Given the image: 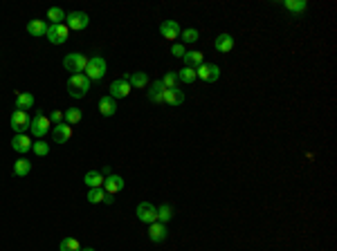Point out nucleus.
I'll use <instances>...</instances> for the list:
<instances>
[{"mask_svg":"<svg viewBox=\"0 0 337 251\" xmlns=\"http://www.w3.org/2000/svg\"><path fill=\"white\" fill-rule=\"evenodd\" d=\"M90 90V79L86 74H72L68 79V92L72 99H83Z\"/></svg>","mask_w":337,"mask_h":251,"instance_id":"1","label":"nucleus"},{"mask_svg":"<svg viewBox=\"0 0 337 251\" xmlns=\"http://www.w3.org/2000/svg\"><path fill=\"white\" fill-rule=\"evenodd\" d=\"M108 72V65H106V58L103 56H93L88 58V65H86V77L90 79V83L93 81H101L103 77H106Z\"/></svg>","mask_w":337,"mask_h":251,"instance_id":"2","label":"nucleus"},{"mask_svg":"<svg viewBox=\"0 0 337 251\" xmlns=\"http://www.w3.org/2000/svg\"><path fill=\"white\" fill-rule=\"evenodd\" d=\"M49 117L45 115V112H36V117H32V121H30V132H32V137H36V139H43L45 135L49 132Z\"/></svg>","mask_w":337,"mask_h":251,"instance_id":"3","label":"nucleus"},{"mask_svg":"<svg viewBox=\"0 0 337 251\" xmlns=\"http://www.w3.org/2000/svg\"><path fill=\"white\" fill-rule=\"evenodd\" d=\"M86 65H88V56L86 54L72 52V54H65L63 58V68L72 74H83L86 72Z\"/></svg>","mask_w":337,"mask_h":251,"instance_id":"4","label":"nucleus"},{"mask_svg":"<svg viewBox=\"0 0 337 251\" xmlns=\"http://www.w3.org/2000/svg\"><path fill=\"white\" fill-rule=\"evenodd\" d=\"M70 36V29L65 23L61 25H48V32H45V39L49 41L52 45H63Z\"/></svg>","mask_w":337,"mask_h":251,"instance_id":"5","label":"nucleus"},{"mask_svg":"<svg viewBox=\"0 0 337 251\" xmlns=\"http://www.w3.org/2000/svg\"><path fill=\"white\" fill-rule=\"evenodd\" d=\"M65 25L72 32H83V29L90 25V16L86 11H72V14H65Z\"/></svg>","mask_w":337,"mask_h":251,"instance_id":"6","label":"nucleus"},{"mask_svg":"<svg viewBox=\"0 0 337 251\" xmlns=\"http://www.w3.org/2000/svg\"><path fill=\"white\" fill-rule=\"evenodd\" d=\"M30 121H32V117L27 115L25 110H14L11 112V117H9V126L14 128L16 135H23V132L30 128Z\"/></svg>","mask_w":337,"mask_h":251,"instance_id":"7","label":"nucleus"},{"mask_svg":"<svg viewBox=\"0 0 337 251\" xmlns=\"http://www.w3.org/2000/svg\"><path fill=\"white\" fill-rule=\"evenodd\" d=\"M135 215L142 224H153L157 222V207H153L151 202H142V204H137Z\"/></svg>","mask_w":337,"mask_h":251,"instance_id":"8","label":"nucleus"},{"mask_svg":"<svg viewBox=\"0 0 337 251\" xmlns=\"http://www.w3.org/2000/svg\"><path fill=\"white\" fill-rule=\"evenodd\" d=\"M195 74H198V79H202L207 83H216L220 79V68L214 63H202L200 68H195Z\"/></svg>","mask_w":337,"mask_h":251,"instance_id":"9","label":"nucleus"},{"mask_svg":"<svg viewBox=\"0 0 337 251\" xmlns=\"http://www.w3.org/2000/svg\"><path fill=\"white\" fill-rule=\"evenodd\" d=\"M108 94H110L115 101L117 99H126L128 94H131V83L126 81V79H115V81L110 83V90H108Z\"/></svg>","mask_w":337,"mask_h":251,"instance_id":"10","label":"nucleus"},{"mask_svg":"<svg viewBox=\"0 0 337 251\" xmlns=\"http://www.w3.org/2000/svg\"><path fill=\"white\" fill-rule=\"evenodd\" d=\"M124 186H126V182H124V177L122 175H108L106 179H103V191H106L108 195H117V193H122L124 191Z\"/></svg>","mask_w":337,"mask_h":251,"instance_id":"11","label":"nucleus"},{"mask_svg":"<svg viewBox=\"0 0 337 251\" xmlns=\"http://www.w3.org/2000/svg\"><path fill=\"white\" fill-rule=\"evenodd\" d=\"M160 34L164 41H176L178 36H180V25L176 23V20H164V23L160 25Z\"/></svg>","mask_w":337,"mask_h":251,"instance_id":"12","label":"nucleus"},{"mask_svg":"<svg viewBox=\"0 0 337 251\" xmlns=\"http://www.w3.org/2000/svg\"><path fill=\"white\" fill-rule=\"evenodd\" d=\"M52 135H54V141L56 144H65V141L72 139V126L68 124H56L52 128Z\"/></svg>","mask_w":337,"mask_h":251,"instance_id":"13","label":"nucleus"},{"mask_svg":"<svg viewBox=\"0 0 337 251\" xmlns=\"http://www.w3.org/2000/svg\"><path fill=\"white\" fill-rule=\"evenodd\" d=\"M99 112H101L103 117H112L115 112H117V101L110 97V94H103L101 99H99Z\"/></svg>","mask_w":337,"mask_h":251,"instance_id":"14","label":"nucleus"},{"mask_svg":"<svg viewBox=\"0 0 337 251\" xmlns=\"http://www.w3.org/2000/svg\"><path fill=\"white\" fill-rule=\"evenodd\" d=\"M32 144H34V141H32L30 137L25 135V132H23V135H16L14 139H11V148H14L16 153H20V155L30 153V150H32Z\"/></svg>","mask_w":337,"mask_h":251,"instance_id":"15","label":"nucleus"},{"mask_svg":"<svg viewBox=\"0 0 337 251\" xmlns=\"http://www.w3.org/2000/svg\"><path fill=\"white\" fill-rule=\"evenodd\" d=\"M182 101H185V94L180 92V87L162 92V103H166V106H180Z\"/></svg>","mask_w":337,"mask_h":251,"instance_id":"16","label":"nucleus"},{"mask_svg":"<svg viewBox=\"0 0 337 251\" xmlns=\"http://www.w3.org/2000/svg\"><path fill=\"white\" fill-rule=\"evenodd\" d=\"M131 87H137V90H142V87L148 85V74L146 72H133V74H124Z\"/></svg>","mask_w":337,"mask_h":251,"instance_id":"17","label":"nucleus"},{"mask_svg":"<svg viewBox=\"0 0 337 251\" xmlns=\"http://www.w3.org/2000/svg\"><path fill=\"white\" fill-rule=\"evenodd\" d=\"M148 238H151V242H164L166 240V227L162 222L148 224Z\"/></svg>","mask_w":337,"mask_h":251,"instance_id":"18","label":"nucleus"},{"mask_svg":"<svg viewBox=\"0 0 337 251\" xmlns=\"http://www.w3.org/2000/svg\"><path fill=\"white\" fill-rule=\"evenodd\" d=\"M216 49H218L220 54H230L232 49H234V36H230V34L216 36Z\"/></svg>","mask_w":337,"mask_h":251,"instance_id":"19","label":"nucleus"},{"mask_svg":"<svg viewBox=\"0 0 337 251\" xmlns=\"http://www.w3.org/2000/svg\"><path fill=\"white\" fill-rule=\"evenodd\" d=\"M27 108H34V94H32V92H20V94H16V110L27 112Z\"/></svg>","mask_w":337,"mask_h":251,"instance_id":"20","label":"nucleus"},{"mask_svg":"<svg viewBox=\"0 0 337 251\" xmlns=\"http://www.w3.org/2000/svg\"><path fill=\"white\" fill-rule=\"evenodd\" d=\"M45 32H48V23L41 18H34L27 23V34L30 36H45Z\"/></svg>","mask_w":337,"mask_h":251,"instance_id":"21","label":"nucleus"},{"mask_svg":"<svg viewBox=\"0 0 337 251\" xmlns=\"http://www.w3.org/2000/svg\"><path fill=\"white\" fill-rule=\"evenodd\" d=\"M202 63H205V54L202 52H198V49H195V52H187L185 54V68H200Z\"/></svg>","mask_w":337,"mask_h":251,"instance_id":"22","label":"nucleus"},{"mask_svg":"<svg viewBox=\"0 0 337 251\" xmlns=\"http://www.w3.org/2000/svg\"><path fill=\"white\" fill-rule=\"evenodd\" d=\"M103 175L99 173V170H88L86 173V177H83V182H86V186L88 188H101L103 186Z\"/></svg>","mask_w":337,"mask_h":251,"instance_id":"23","label":"nucleus"},{"mask_svg":"<svg viewBox=\"0 0 337 251\" xmlns=\"http://www.w3.org/2000/svg\"><path fill=\"white\" fill-rule=\"evenodd\" d=\"M166 87L162 85V81H153L151 87H148V101L153 103H162V92H164Z\"/></svg>","mask_w":337,"mask_h":251,"instance_id":"24","label":"nucleus"},{"mask_svg":"<svg viewBox=\"0 0 337 251\" xmlns=\"http://www.w3.org/2000/svg\"><path fill=\"white\" fill-rule=\"evenodd\" d=\"M32 170V162L25 160V157H20L18 162H14V175H18V177H25V175H30Z\"/></svg>","mask_w":337,"mask_h":251,"instance_id":"25","label":"nucleus"},{"mask_svg":"<svg viewBox=\"0 0 337 251\" xmlns=\"http://www.w3.org/2000/svg\"><path fill=\"white\" fill-rule=\"evenodd\" d=\"M81 119H83V112L79 110V108H70V110L63 112V124H68V126L79 124Z\"/></svg>","mask_w":337,"mask_h":251,"instance_id":"26","label":"nucleus"},{"mask_svg":"<svg viewBox=\"0 0 337 251\" xmlns=\"http://www.w3.org/2000/svg\"><path fill=\"white\" fill-rule=\"evenodd\" d=\"M284 7L288 11H292V14H303V11L308 9V5H306V0H286L284 2Z\"/></svg>","mask_w":337,"mask_h":251,"instance_id":"27","label":"nucleus"},{"mask_svg":"<svg viewBox=\"0 0 337 251\" xmlns=\"http://www.w3.org/2000/svg\"><path fill=\"white\" fill-rule=\"evenodd\" d=\"M171 217H173V207L171 204H162V207H157V222L166 224Z\"/></svg>","mask_w":337,"mask_h":251,"instance_id":"28","label":"nucleus"},{"mask_svg":"<svg viewBox=\"0 0 337 251\" xmlns=\"http://www.w3.org/2000/svg\"><path fill=\"white\" fill-rule=\"evenodd\" d=\"M48 18L52 25H61L65 20V11L61 9V7H49L48 9Z\"/></svg>","mask_w":337,"mask_h":251,"instance_id":"29","label":"nucleus"},{"mask_svg":"<svg viewBox=\"0 0 337 251\" xmlns=\"http://www.w3.org/2000/svg\"><path fill=\"white\" fill-rule=\"evenodd\" d=\"M195 79H198V74H195L193 68H182L180 72H178V81L187 83V85H191V83H193Z\"/></svg>","mask_w":337,"mask_h":251,"instance_id":"30","label":"nucleus"},{"mask_svg":"<svg viewBox=\"0 0 337 251\" xmlns=\"http://www.w3.org/2000/svg\"><path fill=\"white\" fill-rule=\"evenodd\" d=\"M106 191L103 188H88V202L90 204H99V202H103L106 200Z\"/></svg>","mask_w":337,"mask_h":251,"instance_id":"31","label":"nucleus"},{"mask_svg":"<svg viewBox=\"0 0 337 251\" xmlns=\"http://www.w3.org/2000/svg\"><path fill=\"white\" fill-rule=\"evenodd\" d=\"M59 251H81V245H79L77 238H63L59 245Z\"/></svg>","mask_w":337,"mask_h":251,"instance_id":"32","label":"nucleus"},{"mask_svg":"<svg viewBox=\"0 0 337 251\" xmlns=\"http://www.w3.org/2000/svg\"><path fill=\"white\" fill-rule=\"evenodd\" d=\"M32 153H36V157H45V155H49V144L43 139H36L32 144Z\"/></svg>","mask_w":337,"mask_h":251,"instance_id":"33","label":"nucleus"},{"mask_svg":"<svg viewBox=\"0 0 337 251\" xmlns=\"http://www.w3.org/2000/svg\"><path fill=\"white\" fill-rule=\"evenodd\" d=\"M160 81H162V85H164L166 90H176L178 87V72H166Z\"/></svg>","mask_w":337,"mask_h":251,"instance_id":"34","label":"nucleus"},{"mask_svg":"<svg viewBox=\"0 0 337 251\" xmlns=\"http://www.w3.org/2000/svg\"><path fill=\"white\" fill-rule=\"evenodd\" d=\"M182 41H185V43H195V41H198V29H193V27H189V29H185V32H182Z\"/></svg>","mask_w":337,"mask_h":251,"instance_id":"35","label":"nucleus"},{"mask_svg":"<svg viewBox=\"0 0 337 251\" xmlns=\"http://www.w3.org/2000/svg\"><path fill=\"white\" fill-rule=\"evenodd\" d=\"M171 54H173V56H176V58H185V45H182V43H173V47H171Z\"/></svg>","mask_w":337,"mask_h":251,"instance_id":"36","label":"nucleus"},{"mask_svg":"<svg viewBox=\"0 0 337 251\" xmlns=\"http://www.w3.org/2000/svg\"><path fill=\"white\" fill-rule=\"evenodd\" d=\"M49 124H54V126H56V124H63V112H61V110H54L52 115H49Z\"/></svg>","mask_w":337,"mask_h":251,"instance_id":"37","label":"nucleus"},{"mask_svg":"<svg viewBox=\"0 0 337 251\" xmlns=\"http://www.w3.org/2000/svg\"><path fill=\"white\" fill-rule=\"evenodd\" d=\"M81 251H95L93 247H81Z\"/></svg>","mask_w":337,"mask_h":251,"instance_id":"38","label":"nucleus"}]
</instances>
